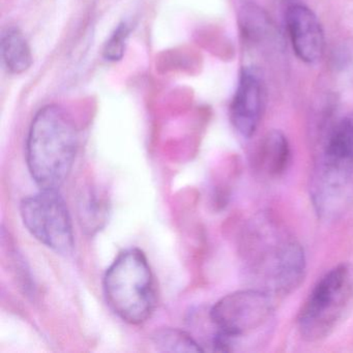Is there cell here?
Here are the masks:
<instances>
[{"instance_id": "cell-1", "label": "cell", "mask_w": 353, "mask_h": 353, "mask_svg": "<svg viewBox=\"0 0 353 353\" xmlns=\"http://www.w3.org/2000/svg\"><path fill=\"white\" fill-rule=\"evenodd\" d=\"M245 257L253 288L270 296L288 294L305 278L303 248L274 221L258 219L254 223L247 236Z\"/></svg>"}, {"instance_id": "cell-2", "label": "cell", "mask_w": 353, "mask_h": 353, "mask_svg": "<svg viewBox=\"0 0 353 353\" xmlns=\"http://www.w3.org/2000/svg\"><path fill=\"white\" fill-rule=\"evenodd\" d=\"M77 128L61 107L49 105L32 119L26 141L28 171L41 190H59L77 154Z\"/></svg>"}, {"instance_id": "cell-3", "label": "cell", "mask_w": 353, "mask_h": 353, "mask_svg": "<svg viewBox=\"0 0 353 353\" xmlns=\"http://www.w3.org/2000/svg\"><path fill=\"white\" fill-rule=\"evenodd\" d=\"M272 297L251 288L231 293L214 303L208 312L216 327L212 350L232 352L241 345L260 344L270 336L274 321Z\"/></svg>"}, {"instance_id": "cell-4", "label": "cell", "mask_w": 353, "mask_h": 353, "mask_svg": "<svg viewBox=\"0 0 353 353\" xmlns=\"http://www.w3.org/2000/svg\"><path fill=\"white\" fill-rule=\"evenodd\" d=\"M103 289L107 305L127 323H144L156 310V279L145 254L137 248L115 258L105 272Z\"/></svg>"}, {"instance_id": "cell-5", "label": "cell", "mask_w": 353, "mask_h": 353, "mask_svg": "<svg viewBox=\"0 0 353 353\" xmlns=\"http://www.w3.org/2000/svg\"><path fill=\"white\" fill-rule=\"evenodd\" d=\"M353 312V264L341 263L314 287L297 318L303 340L318 342L334 334Z\"/></svg>"}, {"instance_id": "cell-6", "label": "cell", "mask_w": 353, "mask_h": 353, "mask_svg": "<svg viewBox=\"0 0 353 353\" xmlns=\"http://www.w3.org/2000/svg\"><path fill=\"white\" fill-rule=\"evenodd\" d=\"M20 216L28 232L59 255L73 253V223L69 208L59 190H41L24 198Z\"/></svg>"}, {"instance_id": "cell-7", "label": "cell", "mask_w": 353, "mask_h": 353, "mask_svg": "<svg viewBox=\"0 0 353 353\" xmlns=\"http://www.w3.org/2000/svg\"><path fill=\"white\" fill-rule=\"evenodd\" d=\"M265 104V88L255 68H243L230 106L233 127L243 137L250 138L259 127Z\"/></svg>"}, {"instance_id": "cell-8", "label": "cell", "mask_w": 353, "mask_h": 353, "mask_svg": "<svg viewBox=\"0 0 353 353\" xmlns=\"http://www.w3.org/2000/svg\"><path fill=\"white\" fill-rule=\"evenodd\" d=\"M353 194V171L320 163L312 185L314 206L323 218L344 212Z\"/></svg>"}, {"instance_id": "cell-9", "label": "cell", "mask_w": 353, "mask_h": 353, "mask_svg": "<svg viewBox=\"0 0 353 353\" xmlns=\"http://www.w3.org/2000/svg\"><path fill=\"white\" fill-rule=\"evenodd\" d=\"M287 32L293 50L303 63H314L321 59L325 39L317 16L305 6L292 5L285 15Z\"/></svg>"}, {"instance_id": "cell-10", "label": "cell", "mask_w": 353, "mask_h": 353, "mask_svg": "<svg viewBox=\"0 0 353 353\" xmlns=\"http://www.w3.org/2000/svg\"><path fill=\"white\" fill-rule=\"evenodd\" d=\"M290 160V145L280 131L268 132L256 152L255 165L264 176L279 177L285 172Z\"/></svg>"}, {"instance_id": "cell-11", "label": "cell", "mask_w": 353, "mask_h": 353, "mask_svg": "<svg viewBox=\"0 0 353 353\" xmlns=\"http://www.w3.org/2000/svg\"><path fill=\"white\" fill-rule=\"evenodd\" d=\"M320 162L353 170V117L341 119L328 132Z\"/></svg>"}, {"instance_id": "cell-12", "label": "cell", "mask_w": 353, "mask_h": 353, "mask_svg": "<svg viewBox=\"0 0 353 353\" xmlns=\"http://www.w3.org/2000/svg\"><path fill=\"white\" fill-rule=\"evenodd\" d=\"M1 57L8 71L22 74L32 63V51L26 37L18 28H8L1 37Z\"/></svg>"}, {"instance_id": "cell-13", "label": "cell", "mask_w": 353, "mask_h": 353, "mask_svg": "<svg viewBox=\"0 0 353 353\" xmlns=\"http://www.w3.org/2000/svg\"><path fill=\"white\" fill-rule=\"evenodd\" d=\"M152 344L162 352H202L201 344L191 334L179 328L165 327L156 330Z\"/></svg>"}, {"instance_id": "cell-14", "label": "cell", "mask_w": 353, "mask_h": 353, "mask_svg": "<svg viewBox=\"0 0 353 353\" xmlns=\"http://www.w3.org/2000/svg\"><path fill=\"white\" fill-rule=\"evenodd\" d=\"M78 206L80 223L84 230L90 234L101 230L108 214V202L101 196L99 197L96 192L88 191L81 196Z\"/></svg>"}, {"instance_id": "cell-15", "label": "cell", "mask_w": 353, "mask_h": 353, "mask_svg": "<svg viewBox=\"0 0 353 353\" xmlns=\"http://www.w3.org/2000/svg\"><path fill=\"white\" fill-rule=\"evenodd\" d=\"M241 28L243 34L250 40L260 41L268 37L270 30V22L265 14L258 8H245L241 15Z\"/></svg>"}, {"instance_id": "cell-16", "label": "cell", "mask_w": 353, "mask_h": 353, "mask_svg": "<svg viewBox=\"0 0 353 353\" xmlns=\"http://www.w3.org/2000/svg\"><path fill=\"white\" fill-rule=\"evenodd\" d=\"M130 28L125 23L121 24L113 32L104 48V57L107 61H117L125 53V41L129 37Z\"/></svg>"}]
</instances>
